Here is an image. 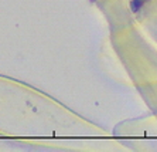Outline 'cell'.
<instances>
[{
    "instance_id": "cell-1",
    "label": "cell",
    "mask_w": 157,
    "mask_h": 152,
    "mask_svg": "<svg viewBox=\"0 0 157 152\" xmlns=\"http://www.w3.org/2000/svg\"><path fill=\"white\" fill-rule=\"evenodd\" d=\"M147 0H132V10L133 11H139L142 9V6L146 3Z\"/></svg>"
}]
</instances>
